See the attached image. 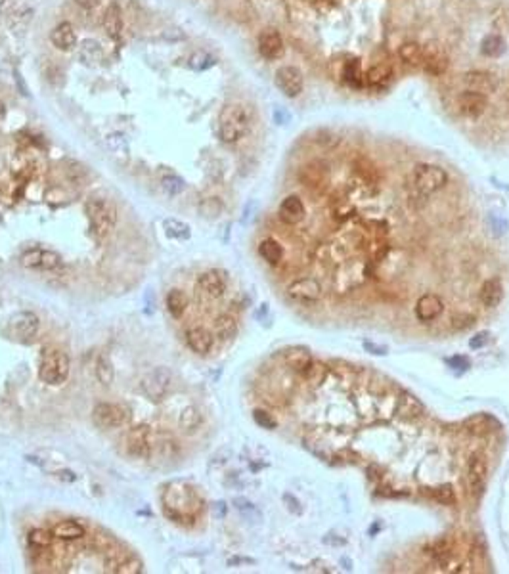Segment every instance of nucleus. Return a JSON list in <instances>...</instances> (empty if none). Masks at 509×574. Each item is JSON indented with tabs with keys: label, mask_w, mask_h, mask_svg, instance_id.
I'll list each match as a JSON object with an SVG mask.
<instances>
[{
	"label": "nucleus",
	"mask_w": 509,
	"mask_h": 574,
	"mask_svg": "<svg viewBox=\"0 0 509 574\" xmlns=\"http://www.w3.org/2000/svg\"><path fill=\"white\" fill-rule=\"evenodd\" d=\"M163 513L178 525H192L203 511V498L196 488L182 481H173L165 486Z\"/></svg>",
	"instance_id": "1"
},
{
	"label": "nucleus",
	"mask_w": 509,
	"mask_h": 574,
	"mask_svg": "<svg viewBox=\"0 0 509 574\" xmlns=\"http://www.w3.org/2000/svg\"><path fill=\"white\" fill-rule=\"evenodd\" d=\"M251 127V111L246 104L230 102L219 115V138L224 144H234L247 134Z\"/></svg>",
	"instance_id": "2"
},
{
	"label": "nucleus",
	"mask_w": 509,
	"mask_h": 574,
	"mask_svg": "<svg viewBox=\"0 0 509 574\" xmlns=\"http://www.w3.org/2000/svg\"><path fill=\"white\" fill-rule=\"evenodd\" d=\"M84 213L91 221L92 234L98 239H106L115 230L117 207L109 197L92 196L84 203Z\"/></svg>",
	"instance_id": "3"
},
{
	"label": "nucleus",
	"mask_w": 509,
	"mask_h": 574,
	"mask_svg": "<svg viewBox=\"0 0 509 574\" xmlns=\"http://www.w3.org/2000/svg\"><path fill=\"white\" fill-rule=\"evenodd\" d=\"M71 362L67 353H64L58 346H48L42 351L41 364H39V378L42 383L50 387L64 385L69 378Z\"/></svg>",
	"instance_id": "4"
},
{
	"label": "nucleus",
	"mask_w": 509,
	"mask_h": 574,
	"mask_svg": "<svg viewBox=\"0 0 509 574\" xmlns=\"http://www.w3.org/2000/svg\"><path fill=\"white\" fill-rule=\"evenodd\" d=\"M410 188L419 196H431L448 184V174L443 167L433 163H419L414 167L410 178Z\"/></svg>",
	"instance_id": "5"
},
{
	"label": "nucleus",
	"mask_w": 509,
	"mask_h": 574,
	"mask_svg": "<svg viewBox=\"0 0 509 574\" xmlns=\"http://www.w3.org/2000/svg\"><path fill=\"white\" fill-rule=\"evenodd\" d=\"M92 419L102 429H117V427H124L131 421V410L124 404L100 402L92 410Z\"/></svg>",
	"instance_id": "6"
},
{
	"label": "nucleus",
	"mask_w": 509,
	"mask_h": 574,
	"mask_svg": "<svg viewBox=\"0 0 509 574\" xmlns=\"http://www.w3.org/2000/svg\"><path fill=\"white\" fill-rule=\"evenodd\" d=\"M171 379H173L171 369L163 368V366L156 368L142 379V383H140L142 393H144V396L148 400L161 402L165 398V394L169 393V389H171Z\"/></svg>",
	"instance_id": "7"
},
{
	"label": "nucleus",
	"mask_w": 509,
	"mask_h": 574,
	"mask_svg": "<svg viewBox=\"0 0 509 574\" xmlns=\"http://www.w3.org/2000/svg\"><path fill=\"white\" fill-rule=\"evenodd\" d=\"M154 450V433L149 425L132 427L127 435V452L132 458L148 459Z\"/></svg>",
	"instance_id": "8"
},
{
	"label": "nucleus",
	"mask_w": 509,
	"mask_h": 574,
	"mask_svg": "<svg viewBox=\"0 0 509 574\" xmlns=\"http://www.w3.org/2000/svg\"><path fill=\"white\" fill-rule=\"evenodd\" d=\"M19 263L31 270H59L64 266V259L56 251L48 249H31L21 254Z\"/></svg>",
	"instance_id": "9"
},
{
	"label": "nucleus",
	"mask_w": 509,
	"mask_h": 574,
	"mask_svg": "<svg viewBox=\"0 0 509 574\" xmlns=\"http://www.w3.org/2000/svg\"><path fill=\"white\" fill-rule=\"evenodd\" d=\"M274 82L279 92L288 98H297L304 89V77L295 66H281L274 75Z\"/></svg>",
	"instance_id": "10"
},
{
	"label": "nucleus",
	"mask_w": 509,
	"mask_h": 574,
	"mask_svg": "<svg viewBox=\"0 0 509 574\" xmlns=\"http://www.w3.org/2000/svg\"><path fill=\"white\" fill-rule=\"evenodd\" d=\"M421 67L433 77H441L448 71L450 67V56L438 42H431L427 46H423V64Z\"/></svg>",
	"instance_id": "11"
},
{
	"label": "nucleus",
	"mask_w": 509,
	"mask_h": 574,
	"mask_svg": "<svg viewBox=\"0 0 509 574\" xmlns=\"http://www.w3.org/2000/svg\"><path fill=\"white\" fill-rule=\"evenodd\" d=\"M41 320L39 316L31 311H21L16 312L8 322V328L12 331V335L17 339H31V337L39 331Z\"/></svg>",
	"instance_id": "12"
},
{
	"label": "nucleus",
	"mask_w": 509,
	"mask_h": 574,
	"mask_svg": "<svg viewBox=\"0 0 509 574\" xmlns=\"http://www.w3.org/2000/svg\"><path fill=\"white\" fill-rule=\"evenodd\" d=\"M486 475H488V463H486L485 456H481V454L471 456L468 465V486L469 492L473 496L481 494L486 483Z\"/></svg>",
	"instance_id": "13"
},
{
	"label": "nucleus",
	"mask_w": 509,
	"mask_h": 574,
	"mask_svg": "<svg viewBox=\"0 0 509 574\" xmlns=\"http://www.w3.org/2000/svg\"><path fill=\"white\" fill-rule=\"evenodd\" d=\"M197 286H199L203 295L211 297V299H219V297L224 295L228 279H226V274L222 270H207L199 276Z\"/></svg>",
	"instance_id": "14"
},
{
	"label": "nucleus",
	"mask_w": 509,
	"mask_h": 574,
	"mask_svg": "<svg viewBox=\"0 0 509 574\" xmlns=\"http://www.w3.org/2000/svg\"><path fill=\"white\" fill-rule=\"evenodd\" d=\"M284 39L278 31L274 29H264L263 33L259 35V54L268 59V62H274V59H279L284 56Z\"/></svg>",
	"instance_id": "15"
},
{
	"label": "nucleus",
	"mask_w": 509,
	"mask_h": 574,
	"mask_svg": "<svg viewBox=\"0 0 509 574\" xmlns=\"http://www.w3.org/2000/svg\"><path fill=\"white\" fill-rule=\"evenodd\" d=\"M458 107H460L461 115H465L469 119H476V117H481L486 111L488 96L473 91L461 92L460 98H458Z\"/></svg>",
	"instance_id": "16"
},
{
	"label": "nucleus",
	"mask_w": 509,
	"mask_h": 574,
	"mask_svg": "<svg viewBox=\"0 0 509 574\" xmlns=\"http://www.w3.org/2000/svg\"><path fill=\"white\" fill-rule=\"evenodd\" d=\"M328 165L322 161H311L301 167L299 171V180L303 182L306 188H324V184H328Z\"/></svg>",
	"instance_id": "17"
},
{
	"label": "nucleus",
	"mask_w": 509,
	"mask_h": 574,
	"mask_svg": "<svg viewBox=\"0 0 509 574\" xmlns=\"http://www.w3.org/2000/svg\"><path fill=\"white\" fill-rule=\"evenodd\" d=\"M288 293L291 299L297 301H318L322 295V286L314 278H301L295 279L293 284H289Z\"/></svg>",
	"instance_id": "18"
},
{
	"label": "nucleus",
	"mask_w": 509,
	"mask_h": 574,
	"mask_svg": "<svg viewBox=\"0 0 509 574\" xmlns=\"http://www.w3.org/2000/svg\"><path fill=\"white\" fill-rule=\"evenodd\" d=\"M444 311L443 299L435 293H425L423 297H419L418 304H416V316L421 322H433L436 320Z\"/></svg>",
	"instance_id": "19"
},
{
	"label": "nucleus",
	"mask_w": 509,
	"mask_h": 574,
	"mask_svg": "<svg viewBox=\"0 0 509 574\" xmlns=\"http://www.w3.org/2000/svg\"><path fill=\"white\" fill-rule=\"evenodd\" d=\"M50 42L62 52H71L77 46V33L69 21H62L50 31Z\"/></svg>",
	"instance_id": "20"
},
{
	"label": "nucleus",
	"mask_w": 509,
	"mask_h": 574,
	"mask_svg": "<svg viewBox=\"0 0 509 574\" xmlns=\"http://www.w3.org/2000/svg\"><path fill=\"white\" fill-rule=\"evenodd\" d=\"M186 343L196 354L205 356L213 351L214 337L213 333L205 328H192L186 331Z\"/></svg>",
	"instance_id": "21"
},
{
	"label": "nucleus",
	"mask_w": 509,
	"mask_h": 574,
	"mask_svg": "<svg viewBox=\"0 0 509 574\" xmlns=\"http://www.w3.org/2000/svg\"><path fill=\"white\" fill-rule=\"evenodd\" d=\"M102 25H104V31L111 41L121 39V35H123V12H121V6L117 2H111L107 6Z\"/></svg>",
	"instance_id": "22"
},
{
	"label": "nucleus",
	"mask_w": 509,
	"mask_h": 574,
	"mask_svg": "<svg viewBox=\"0 0 509 574\" xmlns=\"http://www.w3.org/2000/svg\"><path fill=\"white\" fill-rule=\"evenodd\" d=\"M463 81H465L468 91L481 92L485 96H488L490 92L496 91V79L488 71H479V69L468 71V73L463 75Z\"/></svg>",
	"instance_id": "23"
},
{
	"label": "nucleus",
	"mask_w": 509,
	"mask_h": 574,
	"mask_svg": "<svg viewBox=\"0 0 509 574\" xmlns=\"http://www.w3.org/2000/svg\"><path fill=\"white\" fill-rule=\"evenodd\" d=\"M278 214L279 219H281V222H286V224H299V222L303 221L304 214H306V211H304V205L303 201L299 199L297 196H288L281 203H279V209H278Z\"/></svg>",
	"instance_id": "24"
},
{
	"label": "nucleus",
	"mask_w": 509,
	"mask_h": 574,
	"mask_svg": "<svg viewBox=\"0 0 509 574\" xmlns=\"http://www.w3.org/2000/svg\"><path fill=\"white\" fill-rule=\"evenodd\" d=\"M52 534H54V538H58V540L75 541L84 538L86 530H84V526H82L81 523H77L73 519H66V521H59V523L54 525Z\"/></svg>",
	"instance_id": "25"
},
{
	"label": "nucleus",
	"mask_w": 509,
	"mask_h": 574,
	"mask_svg": "<svg viewBox=\"0 0 509 574\" xmlns=\"http://www.w3.org/2000/svg\"><path fill=\"white\" fill-rule=\"evenodd\" d=\"M284 360H286V364H288V368H291L293 371H297V373H306V369L313 366V356H311V353L306 351V349H299V346H295V349H288L286 353H284Z\"/></svg>",
	"instance_id": "26"
},
{
	"label": "nucleus",
	"mask_w": 509,
	"mask_h": 574,
	"mask_svg": "<svg viewBox=\"0 0 509 574\" xmlns=\"http://www.w3.org/2000/svg\"><path fill=\"white\" fill-rule=\"evenodd\" d=\"M479 297H481V303L485 304L486 308H496L501 303V299H503V286H501L500 279H486L483 287H481Z\"/></svg>",
	"instance_id": "27"
},
{
	"label": "nucleus",
	"mask_w": 509,
	"mask_h": 574,
	"mask_svg": "<svg viewBox=\"0 0 509 574\" xmlns=\"http://www.w3.org/2000/svg\"><path fill=\"white\" fill-rule=\"evenodd\" d=\"M421 411H423V408H421V404H419L416 396H411L410 393L398 394V398H396V414H398V418L410 421V419L419 418Z\"/></svg>",
	"instance_id": "28"
},
{
	"label": "nucleus",
	"mask_w": 509,
	"mask_h": 574,
	"mask_svg": "<svg viewBox=\"0 0 509 574\" xmlns=\"http://www.w3.org/2000/svg\"><path fill=\"white\" fill-rule=\"evenodd\" d=\"M79 59H81L84 66H98L104 59V48L98 41L94 39H86L81 42L79 46Z\"/></svg>",
	"instance_id": "29"
},
{
	"label": "nucleus",
	"mask_w": 509,
	"mask_h": 574,
	"mask_svg": "<svg viewBox=\"0 0 509 574\" xmlns=\"http://www.w3.org/2000/svg\"><path fill=\"white\" fill-rule=\"evenodd\" d=\"M341 79L349 86H353V89H360L362 84H364V71H362V64L358 57H349L345 64H343Z\"/></svg>",
	"instance_id": "30"
},
{
	"label": "nucleus",
	"mask_w": 509,
	"mask_h": 574,
	"mask_svg": "<svg viewBox=\"0 0 509 574\" xmlns=\"http://www.w3.org/2000/svg\"><path fill=\"white\" fill-rule=\"evenodd\" d=\"M391 77H393V69L389 64H376L368 69V73H364V84L373 86V89H381L391 81Z\"/></svg>",
	"instance_id": "31"
},
{
	"label": "nucleus",
	"mask_w": 509,
	"mask_h": 574,
	"mask_svg": "<svg viewBox=\"0 0 509 574\" xmlns=\"http://www.w3.org/2000/svg\"><path fill=\"white\" fill-rule=\"evenodd\" d=\"M201 423H203V416H201V411L197 410L196 406H188V408H184L181 414V418H178V425H181V429L186 433V435L196 433L197 429L201 427Z\"/></svg>",
	"instance_id": "32"
},
{
	"label": "nucleus",
	"mask_w": 509,
	"mask_h": 574,
	"mask_svg": "<svg viewBox=\"0 0 509 574\" xmlns=\"http://www.w3.org/2000/svg\"><path fill=\"white\" fill-rule=\"evenodd\" d=\"M398 56L406 66L418 67L423 64V46L419 42H406L398 50Z\"/></svg>",
	"instance_id": "33"
},
{
	"label": "nucleus",
	"mask_w": 509,
	"mask_h": 574,
	"mask_svg": "<svg viewBox=\"0 0 509 574\" xmlns=\"http://www.w3.org/2000/svg\"><path fill=\"white\" fill-rule=\"evenodd\" d=\"M214 333H216V337L221 341H232L236 337V333H238V324H236V320L232 316L222 314L214 322Z\"/></svg>",
	"instance_id": "34"
},
{
	"label": "nucleus",
	"mask_w": 509,
	"mask_h": 574,
	"mask_svg": "<svg viewBox=\"0 0 509 574\" xmlns=\"http://www.w3.org/2000/svg\"><path fill=\"white\" fill-rule=\"evenodd\" d=\"M259 254L263 257L268 264H278L284 259V247L279 246L276 239H263L259 246Z\"/></svg>",
	"instance_id": "35"
},
{
	"label": "nucleus",
	"mask_w": 509,
	"mask_h": 574,
	"mask_svg": "<svg viewBox=\"0 0 509 574\" xmlns=\"http://www.w3.org/2000/svg\"><path fill=\"white\" fill-rule=\"evenodd\" d=\"M494 427H496V421L486 414H479V416H473L465 421V429L473 435H486V433L494 431Z\"/></svg>",
	"instance_id": "36"
},
{
	"label": "nucleus",
	"mask_w": 509,
	"mask_h": 574,
	"mask_svg": "<svg viewBox=\"0 0 509 574\" xmlns=\"http://www.w3.org/2000/svg\"><path fill=\"white\" fill-rule=\"evenodd\" d=\"M481 52L488 57H500L506 52V41L503 37L498 33L486 35L483 42H481Z\"/></svg>",
	"instance_id": "37"
},
{
	"label": "nucleus",
	"mask_w": 509,
	"mask_h": 574,
	"mask_svg": "<svg viewBox=\"0 0 509 574\" xmlns=\"http://www.w3.org/2000/svg\"><path fill=\"white\" fill-rule=\"evenodd\" d=\"M188 308V297L182 293L181 289H171L167 295V311L173 314L174 318H181Z\"/></svg>",
	"instance_id": "38"
},
{
	"label": "nucleus",
	"mask_w": 509,
	"mask_h": 574,
	"mask_svg": "<svg viewBox=\"0 0 509 574\" xmlns=\"http://www.w3.org/2000/svg\"><path fill=\"white\" fill-rule=\"evenodd\" d=\"M52 538H54V534L52 533H46V530H42V528H37V530H31V533H29L27 541H29V548L33 551H42L48 550L50 544H52Z\"/></svg>",
	"instance_id": "39"
},
{
	"label": "nucleus",
	"mask_w": 509,
	"mask_h": 574,
	"mask_svg": "<svg viewBox=\"0 0 509 574\" xmlns=\"http://www.w3.org/2000/svg\"><path fill=\"white\" fill-rule=\"evenodd\" d=\"M163 228L169 236H173L176 239H188L189 234H192L188 224L182 221H176V219H165Z\"/></svg>",
	"instance_id": "40"
},
{
	"label": "nucleus",
	"mask_w": 509,
	"mask_h": 574,
	"mask_svg": "<svg viewBox=\"0 0 509 574\" xmlns=\"http://www.w3.org/2000/svg\"><path fill=\"white\" fill-rule=\"evenodd\" d=\"M96 378L102 385H111L113 379H115V369L111 366V362L106 356H100L98 364H96Z\"/></svg>",
	"instance_id": "41"
},
{
	"label": "nucleus",
	"mask_w": 509,
	"mask_h": 574,
	"mask_svg": "<svg viewBox=\"0 0 509 574\" xmlns=\"http://www.w3.org/2000/svg\"><path fill=\"white\" fill-rule=\"evenodd\" d=\"M214 64H216V59H214L211 54H207V52H196V54H192L188 62V66L192 67V69H196V71H205L209 67H213Z\"/></svg>",
	"instance_id": "42"
},
{
	"label": "nucleus",
	"mask_w": 509,
	"mask_h": 574,
	"mask_svg": "<svg viewBox=\"0 0 509 574\" xmlns=\"http://www.w3.org/2000/svg\"><path fill=\"white\" fill-rule=\"evenodd\" d=\"M161 186H163L165 192L171 194V196H178V194H182L184 188H186L184 180H182L181 176H176V174H167V176H163Z\"/></svg>",
	"instance_id": "43"
},
{
	"label": "nucleus",
	"mask_w": 509,
	"mask_h": 574,
	"mask_svg": "<svg viewBox=\"0 0 509 574\" xmlns=\"http://www.w3.org/2000/svg\"><path fill=\"white\" fill-rule=\"evenodd\" d=\"M199 211H201L203 216H207V219H216V216L222 213L221 199H219V197H209V199H205V201L199 205Z\"/></svg>",
	"instance_id": "44"
},
{
	"label": "nucleus",
	"mask_w": 509,
	"mask_h": 574,
	"mask_svg": "<svg viewBox=\"0 0 509 574\" xmlns=\"http://www.w3.org/2000/svg\"><path fill=\"white\" fill-rule=\"evenodd\" d=\"M253 419L254 423L259 427H263V429H268V431H272V429H276L278 427V421H276V418L272 416V414H268L266 410H254L253 411Z\"/></svg>",
	"instance_id": "45"
},
{
	"label": "nucleus",
	"mask_w": 509,
	"mask_h": 574,
	"mask_svg": "<svg viewBox=\"0 0 509 574\" xmlns=\"http://www.w3.org/2000/svg\"><path fill=\"white\" fill-rule=\"evenodd\" d=\"M117 573L138 574V573H142V563H140V559L129 555V557L121 559V563H119V566H117Z\"/></svg>",
	"instance_id": "46"
},
{
	"label": "nucleus",
	"mask_w": 509,
	"mask_h": 574,
	"mask_svg": "<svg viewBox=\"0 0 509 574\" xmlns=\"http://www.w3.org/2000/svg\"><path fill=\"white\" fill-rule=\"evenodd\" d=\"M326 373H328V369H326V366H324V364L313 362V366L306 369L304 378L311 379V381H314V383H322V379H324V376H326Z\"/></svg>",
	"instance_id": "47"
},
{
	"label": "nucleus",
	"mask_w": 509,
	"mask_h": 574,
	"mask_svg": "<svg viewBox=\"0 0 509 574\" xmlns=\"http://www.w3.org/2000/svg\"><path fill=\"white\" fill-rule=\"evenodd\" d=\"M387 253H389V246H387L385 241H373L368 247V254H370L373 261H383Z\"/></svg>",
	"instance_id": "48"
},
{
	"label": "nucleus",
	"mask_w": 509,
	"mask_h": 574,
	"mask_svg": "<svg viewBox=\"0 0 509 574\" xmlns=\"http://www.w3.org/2000/svg\"><path fill=\"white\" fill-rule=\"evenodd\" d=\"M433 498L443 501V503H452V501L456 500V498H454V490H452V486H448V484L435 488V490H433Z\"/></svg>",
	"instance_id": "49"
},
{
	"label": "nucleus",
	"mask_w": 509,
	"mask_h": 574,
	"mask_svg": "<svg viewBox=\"0 0 509 574\" xmlns=\"http://www.w3.org/2000/svg\"><path fill=\"white\" fill-rule=\"evenodd\" d=\"M475 324V318L471 314H460V316H454L452 320V326L456 329H468Z\"/></svg>",
	"instance_id": "50"
},
{
	"label": "nucleus",
	"mask_w": 509,
	"mask_h": 574,
	"mask_svg": "<svg viewBox=\"0 0 509 574\" xmlns=\"http://www.w3.org/2000/svg\"><path fill=\"white\" fill-rule=\"evenodd\" d=\"M488 343H490V333H488V331H481V333L471 337L469 346H471V349H483V346H486Z\"/></svg>",
	"instance_id": "51"
},
{
	"label": "nucleus",
	"mask_w": 509,
	"mask_h": 574,
	"mask_svg": "<svg viewBox=\"0 0 509 574\" xmlns=\"http://www.w3.org/2000/svg\"><path fill=\"white\" fill-rule=\"evenodd\" d=\"M318 142H320L322 146H326V148H331V146H335L337 142H339V138H337L333 132L320 131V138H318Z\"/></svg>",
	"instance_id": "52"
},
{
	"label": "nucleus",
	"mask_w": 509,
	"mask_h": 574,
	"mask_svg": "<svg viewBox=\"0 0 509 574\" xmlns=\"http://www.w3.org/2000/svg\"><path fill=\"white\" fill-rule=\"evenodd\" d=\"M448 366L450 368H456V369H465L469 366V360L468 358H463V356H454V358H448Z\"/></svg>",
	"instance_id": "53"
},
{
	"label": "nucleus",
	"mask_w": 509,
	"mask_h": 574,
	"mask_svg": "<svg viewBox=\"0 0 509 574\" xmlns=\"http://www.w3.org/2000/svg\"><path fill=\"white\" fill-rule=\"evenodd\" d=\"M77 6H81V8L84 10H94L96 6H100V2L102 0H73Z\"/></svg>",
	"instance_id": "54"
},
{
	"label": "nucleus",
	"mask_w": 509,
	"mask_h": 574,
	"mask_svg": "<svg viewBox=\"0 0 509 574\" xmlns=\"http://www.w3.org/2000/svg\"><path fill=\"white\" fill-rule=\"evenodd\" d=\"M364 349H366V351H370V353H373V354H387L385 346H379V344H376V343H368V341L364 343Z\"/></svg>",
	"instance_id": "55"
},
{
	"label": "nucleus",
	"mask_w": 509,
	"mask_h": 574,
	"mask_svg": "<svg viewBox=\"0 0 509 574\" xmlns=\"http://www.w3.org/2000/svg\"><path fill=\"white\" fill-rule=\"evenodd\" d=\"M56 476L62 479V481H66V483H73V481H77V475L71 473V471H59V473H56Z\"/></svg>",
	"instance_id": "56"
},
{
	"label": "nucleus",
	"mask_w": 509,
	"mask_h": 574,
	"mask_svg": "<svg viewBox=\"0 0 509 574\" xmlns=\"http://www.w3.org/2000/svg\"><path fill=\"white\" fill-rule=\"evenodd\" d=\"M239 563H254L253 559H241V557H236V559H230L228 561V565H239Z\"/></svg>",
	"instance_id": "57"
},
{
	"label": "nucleus",
	"mask_w": 509,
	"mask_h": 574,
	"mask_svg": "<svg viewBox=\"0 0 509 574\" xmlns=\"http://www.w3.org/2000/svg\"><path fill=\"white\" fill-rule=\"evenodd\" d=\"M4 117H6V104H4V102L0 100V121H2Z\"/></svg>",
	"instance_id": "58"
}]
</instances>
